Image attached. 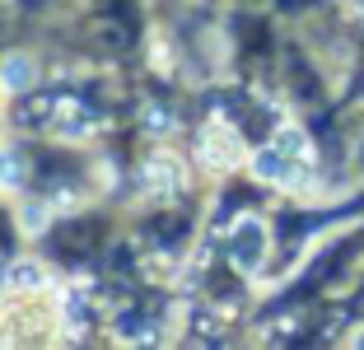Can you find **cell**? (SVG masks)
Listing matches in <instances>:
<instances>
[{"instance_id":"3","label":"cell","mask_w":364,"mask_h":350,"mask_svg":"<svg viewBox=\"0 0 364 350\" xmlns=\"http://www.w3.org/2000/svg\"><path fill=\"white\" fill-rule=\"evenodd\" d=\"M33 61L28 56H5V70H0V85L5 89H14V94H19V89H28L33 85Z\"/></svg>"},{"instance_id":"1","label":"cell","mask_w":364,"mask_h":350,"mask_svg":"<svg viewBox=\"0 0 364 350\" xmlns=\"http://www.w3.org/2000/svg\"><path fill=\"white\" fill-rule=\"evenodd\" d=\"M262 243H267V229H262L257 220H243L234 229V238H229V257H234L243 271H252V266L262 262Z\"/></svg>"},{"instance_id":"2","label":"cell","mask_w":364,"mask_h":350,"mask_svg":"<svg viewBox=\"0 0 364 350\" xmlns=\"http://www.w3.org/2000/svg\"><path fill=\"white\" fill-rule=\"evenodd\" d=\"M145 187L150 191H173L178 187V164L164 154V159H150L145 164Z\"/></svg>"}]
</instances>
